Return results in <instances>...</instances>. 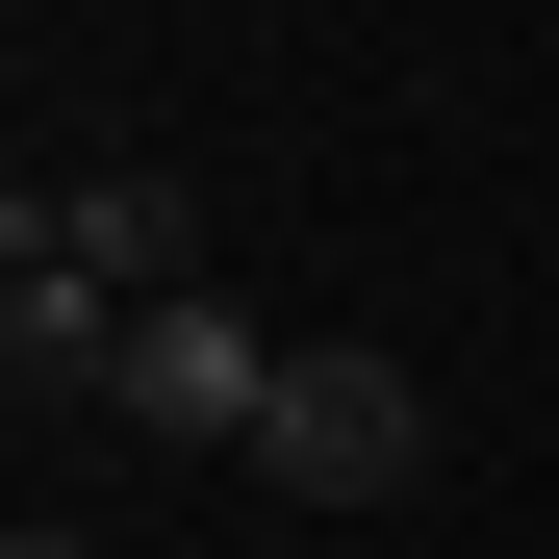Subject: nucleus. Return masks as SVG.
I'll return each instance as SVG.
<instances>
[{
	"mask_svg": "<svg viewBox=\"0 0 559 559\" xmlns=\"http://www.w3.org/2000/svg\"><path fill=\"white\" fill-rule=\"evenodd\" d=\"M0 382H26V407H103V382H128V280L0 254Z\"/></svg>",
	"mask_w": 559,
	"mask_h": 559,
	"instance_id": "20e7f679",
	"label": "nucleus"
},
{
	"mask_svg": "<svg viewBox=\"0 0 559 559\" xmlns=\"http://www.w3.org/2000/svg\"><path fill=\"white\" fill-rule=\"evenodd\" d=\"M0 254H76V280H128V306H178V280H204V178L178 153H76V178L0 204Z\"/></svg>",
	"mask_w": 559,
	"mask_h": 559,
	"instance_id": "7ed1b4c3",
	"label": "nucleus"
},
{
	"mask_svg": "<svg viewBox=\"0 0 559 559\" xmlns=\"http://www.w3.org/2000/svg\"><path fill=\"white\" fill-rule=\"evenodd\" d=\"M0 559H103V534H51V509H26V534H0Z\"/></svg>",
	"mask_w": 559,
	"mask_h": 559,
	"instance_id": "39448f33",
	"label": "nucleus"
},
{
	"mask_svg": "<svg viewBox=\"0 0 559 559\" xmlns=\"http://www.w3.org/2000/svg\"><path fill=\"white\" fill-rule=\"evenodd\" d=\"M254 484H280V509H407V484H432V382H407V356H356V331H306V356H280Z\"/></svg>",
	"mask_w": 559,
	"mask_h": 559,
	"instance_id": "f257e3e1",
	"label": "nucleus"
},
{
	"mask_svg": "<svg viewBox=\"0 0 559 559\" xmlns=\"http://www.w3.org/2000/svg\"><path fill=\"white\" fill-rule=\"evenodd\" d=\"M280 356H306V331H254L229 280H178V306H128L103 432H153V457H254V432H280Z\"/></svg>",
	"mask_w": 559,
	"mask_h": 559,
	"instance_id": "f03ea898",
	"label": "nucleus"
}]
</instances>
